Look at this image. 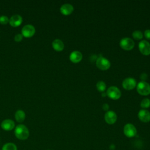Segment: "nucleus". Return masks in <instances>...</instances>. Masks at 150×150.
I'll use <instances>...</instances> for the list:
<instances>
[{
  "label": "nucleus",
  "instance_id": "obj_13",
  "mask_svg": "<svg viewBox=\"0 0 150 150\" xmlns=\"http://www.w3.org/2000/svg\"><path fill=\"white\" fill-rule=\"evenodd\" d=\"M138 116L139 119L144 122H148L150 121V112L146 110L142 109L139 110Z\"/></svg>",
  "mask_w": 150,
  "mask_h": 150
},
{
  "label": "nucleus",
  "instance_id": "obj_9",
  "mask_svg": "<svg viewBox=\"0 0 150 150\" xmlns=\"http://www.w3.org/2000/svg\"><path fill=\"white\" fill-rule=\"evenodd\" d=\"M137 84V81L132 77H127L122 81V87L126 90H131L134 88Z\"/></svg>",
  "mask_w": 150,
  "mask_h": 150
},
{
  "label": "nucleus",
  "instance_id": "obj_1",
  "mask_svg": "<svg viewBox=\"0 0 150 150\" xmlns=\"http://www.w3.org/2000/svg\"><path fill=\"white\" fill-rule=\"evenodd\" d=\"M14 134L18 139L26 140L29 136V131L25 125L18 124L15 127Z\"/></svg>",
  "mask_w": 150,
  "mask_h": 150
},
{
  "label": "nucleus",
  "instance_id": "obj_22",
  "mask_svg": "<svg viewBox=\"0 0 150 150\" xmlns=\"http://www.w3.org/2000/svg\"><path fill=\"white\" fill-rule=\"evenodd\" d=\"M9 19L5 15H2L0 16V23L2 25H6L9 23Z\"/></svg>",
  "mask_w": 150,
  "mask_h": 150
},
{
  "label": "nucleus",
  "instance_id": "obj_25",
  "mask_svg": "<svg viewBox=\"0 0 150 150\" xmlns=\"http://www.w3.org/2000/svg\"><path fill=\"white\" fill-rule=\"evenodd\" d=\"M147 77H148V75L145 73H142L140 75V78L141 80H142V81L146 80L147 79Z\"/></svg>",
  "mask_w": 150,
  "mask_h": 150
},
{
  "label": "nucleus",
  "instance_id": "obj_20",
  "mask_svg": "<svg viewBox=\"0 0 150 150\" xmlns=\"http://www.w3.org/2000/svg\"><path fill=\"white\" fill-rule=\"evenodd\" d=\"M132 36L134 39L138 40V39H142V38L143 36V34L141 31L137 30L132 32Z\"/></svg>",
  "mask_w": 150,
  "mask_h": 150
},
{
  "label": "nucleus",
  "instance_id": "obj_16",
  "mask_svg": "<svg viewBox=\"0 0 150 150\" xmlns=\"http://www.w3.org/2000/svg\"><path fill=\"white\" fill-rule=\"evenodd\" d=\"M53 48L56 51H62L64 49V43L63 42L59 39H54L52 43Z\"/></svg>",
  "mask_w": 150,
  "mask_h": 150
},
{
  "label": "nucleus",
  "instance_id": "obj_27",
  "mask_svg": "<svg viewBox=\"0 0 150 150\" xmlns=\"http://www.w3.org/2000/svg\"><path fill=\"white\" fill-rule=\"evenodd\" d=\"M115 148V145H114V144L110 145V149H111V150H114Z\"/></svg>",
  "mask_w": 150,
  "mask_h": 150
},
{
  "label": "nucleus",
  "instance_id": "obj_10",
  "mask_svg": "<svg viewBox=\"0 0 150 150\" xmlns=\"http://www.w3.org/2000/svg\"><path fill=\"white\" fill-rule=\"evenodd\" d=\"M22 17L18 14H15L11 17V18L9 19V23L11 26L16 28L20 26L22 24Z\"/></svg>",
  "mask_w": 150,
  "mask_h": 150
},
{
  "label": "nucleus",
  "instance_id": "obj_14",
  "mask_svg": "<svg viewBox=\"0 0 150 150\" xmlns=\"http://www.w3.org/2000/svg\"><path fill=\"white\" fill-rule=\"evenodd\" d=\"M73 6L70 4H63L60 8V11L61 13L64 15H68L70 14L73 11Z\"/></svg>",
  "mask_w": 150,
  "mask_h": 150
},
{
  "label": "nucleus",
  "instance_id": "obj_11",
  "mask_svg": "<svg viewBox=\"0 0 150 150\" xmlns=\"http://www.w3.org/2000/svg\"><path fill=\"white\" fill-rule=\"evenodd\" d=\"M1 127L2 129L9 131L14 129V128L15 127V124L13 120L11 119H6L2 121L1 124Z\"/></svg>",
  "mask_w": 150,
  "mask_h": 150
},
{
  "label": "nucleus",
  "instance_id": "obj_4",
  "mask_svg": "<svg viewBox=\"0 0 150 150\" xmlns=\"http://www.w3.org/2000/svg\"><path fill=\"white\" fill-rule=\"evenodd\" d=\"M35 28L33 25L28 24L22 28L21 30V34L25 38H31L35 35Z\"/></svg>",
  "mask_w": 150,
  "mask_h": 150
},
{
  "label": "nucleus",
  "instance_id": "obj_19",
  "mask_svg": "<svg viewBox=\"0 0 150 150\" xmlns=\"http://www.w3.org/2000/svg\"><path fill=\"white\" fill-rule=\"evenodd\" d=\"M97 88L100 91H104L106 88L105 83L103 81H98L96 84Z\"/></svg>",
  "mask_w": 150,
  "mask_h": 150
},
{
  "label": "nucleus",
  "instance_id": "obj_2",
  "mask_svg": "<svg viewBox=\"0 0 150 150\" xmlns=\"http://www.w3.org/2000/svg\"><path fill=\"white\" fill-rule=\"evenodd\" d=\"M137 90L141 95H148L150 94V85L145 81H141L137 85Z\"/></svg>",
  "mask_w": 150,
  "mask_h": 150
},
{
  "label": "nucleus",
  "instance_id": "obj_7",
  "mask_svg": "<svg viewBox=\"0 0 150 150\" xmlns=\"http://www.w3.org/2000/svg\"><path fill=\"white\" fill-rule=\"evenodd\" d=\"M120 46L125 50H131L134 46V40L129 38H123L120 42Z\"/></svg>",
  "mask_w": 150,
  "mask_h": 150
},
{
  "label": "nucleus",
  "instance_id": "obj_15",
  "mask_svg": "<svg viewBox=\"0 0 150 150\" xmlns=\"http://www.w3.org/2000/svg\"><path fill=\"white\" fill-rule=\"evenodd\" d=\"M82 57H83L82 53L78 50L73 51L70 53L69 56L70 60L73 63L79 62L82 59Z\"/></svg>",
  "mask_w": 150,
  "mask_h": 150
},
{
  "label": "nucleus",
  "instance_id": "obj_29",
  "mask_svg": "<svg viewBox=\"0 0 150 150\" xmlns=\"http://www.w3.org/2000/svg\"><path fill=\"white\" fill-rule=\"evenodd\" d=\"M47 150H49V149H47Z\"/></svg>",
  "mask_w": 150,
  "mask_h": 150
},
{
  "label": "nucleus",
  "instance_id": "obj_8",
  "mask_svg": "<svg viewBox=\"0 0 150 150\" xmlns=\"http://www.w3.org/2000/svg\"><path fill=\"white\" fill-rule=\"evenodd\" d=\"M138 48L142 54L145 55L150 54V43L148 41L142 40L139 42L138 44Z\"/></svg>",
  "mask_w": 150,
  "mask_h": 150
},
{
  "label": "nucleus",
  "instance_id": "obj_17",
  "mask_svg": "<svg viewBox=\"0 0 150 150\" xmlns=\"http://www.w3.org/2000/svg\"><path fill=\"white\" fill-rule=\"evenodd\" d=\"M26 117V114L23 110H18L16 111L15 114V118L16 121L18 122H22Z\"/></svg>",
  "mask_w": 150,
  "mask_h": 150
},
{
  "label": "nucleus",
  "instance_id": "obj_28",
  "mask_svg": "<svg viewBox=\"0 0 150 150\" xmlns=\"http://www.w3.org/2000/svg\"><path fill=\"white\" fill-rule=\"evenodd\" d=\"M106 94H106L105 93H103L101 94V96H102L103 97H104V96H106Z\"/></svg>",
  "mask_w": 150,
  "mask_h": 150
},
{
  "label": "nucleus",
  "instance_id": "obj_24",
  "mask_svg": "<svg viewBox=\"0 0 150 150\" xmlns=\"http://www.w3.org/2000/svg\"><path fill=\"white\" fill-rule=\"evenodd\" d=\"M144 36L146 39H150V29L145 30L144 32Z\"/></svg>",
  "mask_w": 150,
  "mask_h": 150
},
{
  "label": "nucleus",
  "instance_id": "obj_3",
  "mask_svg": "<svg viewBox=\"0 0 150 150\" xmlns=\"http://www.w3.org/2000/svg\"><path fill=\"white\" fill-rule=\"evenodd\" d=\"M123 132L124 135L128 138H132L135 137L137 133L135 127L131 123H128L124 125Z\"/></svg>",
  "mask_w": 150,
  "mask_h": 150
},
{
  "label": "nucleus",
  "instance_id": "obj_26",
  "mask_svg": "<svg viewBox=\"0 0 150 150\" xmlns=\"http://www.w3.org/2000/svg\"><path fill=\"white\" fill-rule=\"evenodd\" d=\"M102 108H103V109L104 110H107L108 109V108H109V105H108V104L104 103V104L103 105Z\"/></svg>",
  "mask_w": 150,
  "mask_h": 150
},
{
  "label": "nucleus",
  "instance_id": "obj_6",
  "mask_svg": "<svg viewBox=\"0 0 150 150\" xmlns=\"http://www.w3.org/2000/svg\"><path fill=\"white\" fill-rule=\"evenodd\" d=\"M106 94L110 98L113 100H117L120 97L121 93L118 87L115 86H111L107 89Z\"/></svg>",
  "mask_w": 150,
  "mask_h": 150
},
{
  "label": "nucleus",
  "instance_id": "obj_23",
  "mask_svg": "<svg viewBox=\"0 0 150 150\" xmlns=\"http://www.w3.org/2000/svg\"><path fill=\"white\" fill-rule=\"evenodd\" d=\"M23 37V36L21 33H17L14 37V40L16 42H20L22 40Z\"/></svg>",
  "mask_w": 150,
  "mask_h": 150
},
{
  "label": "nucleus",
  "instance_id": "obj_18",
  "mask_svg": "<svg viewBox=\"0 0 150 150\" xmlns=\"http://www.w3.org/2000/svg\"><path fill=\"white\" fill-rule=\"evenodd\" d=\"M2 150H17V146L12 142H7L2 146Z\"/></svg>",
  "mask_w": 150,
  "mask_h": 150
},
{
  "label": "nucleus",
  "instance_id": "obj_12",
  "mask_svg": "<svg viewBox=\"0 0 150 150\" xmlns=\"http://www.w3.org/2000/svg\"><path fill=\"white\" fill-rule=\"evenodd\" d=\"M117 117L116 113L113 111H108L104 115V120L105 122L109 124H112L115 122Z\"/></svg>",
  "mask_w": 150,
  "mask_h": 150
},
{
  "label": "nucleus",
  "instance_id": "obj_5",
  "mask_svg": "<svg viewBox=\"0 0 150 150\" xmlns=\"http://www.w3.org/2000/svg\"><path fill=\"white\" fill-rule=\"evenodd\" d=\"M96 66L101 70H105L110 68L111 63L110 61L102 56L99 57L96 60Z\"/></svg>",
  "mask_w": 150,
  "mask_h": 150
},
{
  "label": "nucleus",
  "instance_id": "obj_21",
  "mask_svg": "<svg viewBox=\"0 0 150 150\" xmlns=\"http://www.w3.org/2000/svg\"><path fill=\"white\" fill-rule=\"evenodd\" d=\"M150 106V99L148 98H144L141 102V107L142 108H148Z\"/></svg>",
  "mask_w": 150,
  "mask_h": 150
}]
</instances>
